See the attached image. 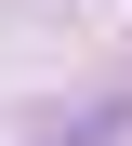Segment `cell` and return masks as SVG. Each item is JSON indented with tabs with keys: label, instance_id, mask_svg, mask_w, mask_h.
I'll return each mask as SVG.
<instances>
[{
	"label": "cell",
	"instance_id": "cell-1",
	"mask_svg": "<svg viewBox=\"0 0 132 146\" xmlns=\"http://www.w3.org/2000/svg\"><path fill=\"white\" fill-rule=\"evenodd\" d=\"M119 133H132V93H93V106H79L66 133H40V146H119Z\"/></svg>",
	"mask_w": 132,
	"mask_h": 146
}]
</instances>
